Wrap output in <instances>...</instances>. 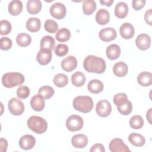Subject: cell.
I'll use <instances>...</instances> for the list:
<instances>
[{
    "label": "cell",
    "mask_w": 152,
    "mask_h": 152,
    "mask_svg": "<svg viewBox=\"0 0 152 152\" xmlns=\"http://www.w3.org/2000/svg\"><path fill=\"white\" fill-rule=\"evenodd\" d=\"M99 38L103 42H108L113 40L117 36L116 31L112 27H106L101 30L99 33Z\"/></svg>",
    "instance_id": "obj_10"
},
{
    "label": "cell",
    "mask_w": 152,
    "mask_h": 152,
    "mask_svg": "<svg viewBox=\"0 0 152 152\" xmlns=\"http://www.w3.org/2000/svg\"><path fill=\"white\" fill-rule=\"evenodd\" d=\"M44 27L45 30L48 33H54L58 30L59 26L55 20H47L44 24Z\"/></svg>",
    "instance_id": "obj_36"
},
{
    "label": "cell",
    "mask_w": 152,
    "mask_h": 152,
    "mask_svg": "<svg viewBox=\"0 0 152 152\" xmlns=\"http://www.w3.org/2000/svg\"><path fill=\"white\" fill-rule=\"evenodd\" d=\"M96 3L93 0H86L83 3V11L86 15L92 14L96 9Z\"/></svg>",
    "instance_id": "obj_31"
},
{
    "label": "cell",
    "mask_w": 152,
    "mask_h": 152,
    "mask_svg": "<svg viewBox=\"0 0 152 152\" xmlns=\"http://www.w3.org/2000/svg\"><path fill=\"white\" fill-rule=\"evenodd\" d=\"M106 56L110 60L118 59L121 54L120 47L116 44H112L107 46L106 50Z\"/></svg>",
    "instance_id": "obj_18"
},
{
    "label": "cell",
    "mask_w": 152,
    "mask_h": 152,
    "mask_svg": "<svg viewBox=\"0 0 152 152\" xmlns=\"http://www.w3.org/2000/svg\"><path fill=\"white\" fill-rule=\"evenodd\" d=\"M77 66V61L74 56H68L64 58L61 62L62 68L66 72H71Z\"/></svg>",
    "instance_id": "obj_13"
},
{
    "label": "cell",
    "mask_w": 152,
    "mask_h": 152,
    "mask_svg": "<svg viewBox=\"0 0 152 152\" xmlns=\"http://www.w3.org/2000/svg\"><path fill=\"white\" fill-rule=\"evenodd\" d=\"M30 94V89L27 86H20L17 90V97L21 99H26Z\"/></svg>",
    "instance_id": "obj_40"
},
{
    "label": "cell",
    "mask_w": 152,
    "mask_h": 152,
    "mask_svg": "<svg viewBox=\"0 0 152 152\" xmlns=\"http://www.w3.org/2000/svg\"><path fill=\"white\" fill-rule=\"evenodd\" d=\"M110 20V15L108 11L105 9H100L96 13V21L100 25L107 24Z\"/></svg>",
    "instance_id": "obj_21"
},
{
    "label": "cell",
    "mask_w": 152,
    "mask_h": 152,
    "mask_svg": "<svg viewBox=\"0 0 152 152\" xmlns=\"http://www.w3.org/2000/svg\"><path fill=\"white\" fill-rule=\"evenodd\" d=\"M113 1L112 0H107V1H100V3L102 5H105L107 7H110L113 4Z\"/></svg>",
    "instance_id": "obj_47"
},
{
    "label": "cell",
    "mask_w": 152,
    "mask_h": 152,
    "mask_svg": "<svg viewBox=\"0 0 152 152\" xmlns=\"http://www.w3.org/2000/svg\"><path fill=\"white\" fill-rule=\"evenodd\" d=\"M24 82V75L17 72H10L5 73L2 77V85L7 88L21 86Z\"/></svg>",
    "instance_id": "obj_3"
},
{
    "label": "cell",
    "mask_w": 152,
    "mask_h": 152,
    "mask_svg": "<svg viewBox=\"0 0 152 152\" xmlns=\"http://www.w3.org/2000/svg\"><path fill=\"white\" fill-rule=\"evenodd\" d=\"M36 144V140L31 135L26 134L22 136L19 140L20 147L25 150L31 149Z\"/></svg>",
    "instance_id": "obj_12"
},
{
    "label": "cell",
    "mask_w": 152,
    "mask_h": 152,
    "mask_svg": "<svg viewBox=\"0 0 152 152\" xmlns=\"http://www.w3.org/2000/svg\"><path fill=\"white\" fill-rule=\"evenodd\" d=\"M72 105L75 110L84 113L90 112L94 106L91 97L88 96H79L75 97Z\"/></svg>",
    "instance_id": "obj_2"
},
{
    "label": "cell",
    "mask_w": 152,
    "mask_h": 152,
    "mask_svg": "<svg viewBox=\"0 0 152 152\" xmlns=\"http://www.w3.org/2000/svg\"><path fill=\"white\" fill-rule=\"evenodd\" d=\"M1 26V31L0 33L1 35H7L10 33L11 30V23L5 20H1L0 22Z\"/></svg>",
    "instance_id": "obj_39"
},
{
    "label": "cell",
    "mask_w": 152,
    "mask_h": 152,
    "mask_svg": "<svg viewBox=\"0 0 152 152\" xmlns=\"http://www.w3.org/2000/svg\"><path fill=\"white\" fill-rule=\"evenodd\" d=\"M151 108H150L148 111L147 112V115H146V117H147V119H148L149 123L150 124H151Z\"/></svg>",
    "instance_id": "obj_48"
},
{
    "label": "cell",
    "mask_w": 152,
    "mask_h": 152,
    "mask_svg": "<svg viewBox=\"0 0 152 152\" xmlns=\"http://www.w3.org/2000/svg\"><path fill=\"white\" fill-rule=\"evenodd\" d=\"M38 93L40 94L44 99H49L53 96L54 90L50 86H44L39 88Z\"/></svg>",
    "instance_id": "obj_35"
},
{
    "label": "cell",
    "mask_w": 152,
    "mask_h": 152,
    "mask_svg": "<svg viewBox=\"0 0 152 152\" xmlns=\"http://www.w3.org/2000/svg\"><path fill=\"white\" fill-rule=\"evenodd\" d=\"M119 33L124 39H130L135 34V29L131 24L129 23H124L120 27Z\"/></svg>",
    "instance_id": "obj_14"
},
{
    "label": "cell",
    "mask_w": 152,
    "mask_h": 152,
    "mask_svg": "<svg viewBox=\"0 0 152 152\" xmlns=\"http://www.w3.org/2000/svg\"><path fill=\"white\" fill-rule=\"evenodd\" d=\"M145 4V0H134L132 2V6L135 10L138 11L142 8L144 7Z\"/></svg>",
    "instance_id": "obj_43"
},
{
    "label": "cell",
    "mask_w": 152,
    "mask_h": 152,
    "mask_svg": "<svg viewBox=\"0 0 152 152\" xmlns=\"http://www.w3.org/2000/svg\"><path fill=\"white\" fill-rule=\"evenodd\" d=\"M0 147H1V151L2 152H5L7 151V146H8V142L4 138H1V143H0Z\"/></svg>",
    "instance_id": "obj_46"
},
{
    "label": "cell",
    "mask_w": 152,
    "mask_h": 152,
    "mask_svg": "<svg viewBox=\"0 0 152 152\" xmlns=\"http://www.w3.org/2000/svg\"><path fill=\"white\" fill-rule=\"evenodd\" d=\"M23 10V4L21 1L14 0L10 2L8 5V12L11 15H18Z\"/></svg>",
    "instance_id": "obj_24"
},
{
    "label": "cell",
    "mask_w": 152,
    "mask_h": 152,
    "mask_svg": "<svg viewBox=\"0 0 152 152\" xmlns=\"http://www.w3.org/2000/svg\"><path fill=\"white\" fill-rule=\"evenodd\" d=\"M9 111L14 115L18 116L24 111V105L22 101L17 98H12L8 104Z\"/></svg>",
    "instance_id": "obj_6"
},
{
    "label": "cell",
    "mask_w": 152,
    "mask_h": 152,
    "mask_svg": "<svg viewBox=\"0 0 152 152\" xmlns=\"http://www.w3.org/2000/svg\"><path fill=\"white\" fill-rule=\"evenodd\" d=\"M53 83L58 87H64L68 83V78L64 74H58L53 78Z\"/></svg>",
    "instance_id": "obj_33"
},
{
    "label": "cell",
    "mask_w": 152,
    "mask_h": 152,
    "mask_svg": "<svg viewBox=\"0 0 152 152\" xmlns=\"http://www.w3.org/2000/svg\"><path fill=\"white\" fill-rule=\"evenodd\" d=\"M26 28L28 31L34 33L38 31L41 27V21L39 18L31 17L27 20Z\"/></svg>",
    "instance_id": "obj_20"
},
{
    "label": "cell",
    "mask_w": 152,
    "mask_h": 152,
    "mask_svg": "<svg viewBox=\"0 0 152 152\" xmlns=\"http://www.w3.org/2000/svg\"><path fill=\"white\" fill-rule=\"evenodd\" d=\"M137 81L140 85L144 87L150 86L152 84V74L150 72H142L137 77Z\"/></svg>",
    "instance_id": "obj_23"
},
{
    "label": "cell",
    "mask_w": 152,
    "mask_h": 152,
    "mask_svg": "<svg viewBox=\"0 0 152 152\" xmlns=\"http://www.w3.org/2000/svg\"><path fill=\"white\" fill-rule=\"evenodd\" d=\"M97 114L102 118L108 116L112 112V106L106 100H102L97 102L96 107Z\"/></svg>",
    "instance_id": "obj_7"
},
{
    "label": "cell",
    "mask_w": 152,
    "mask_h": 152,
    "mask_svg": "<svg viewBox=\"0 0 152 152\" xmlns=\"http://www.w3.org/2000/svg\"><path fill=\"white\" fill-rule=\"evenodd\" d=\"M144 120L140 115H134L129 120V126L135 129H138L142 127Z\"/></svg>",
    "instance_id": "obj_34"
},
{
    "label": "cell",
    "mask_w": 152,
    "mask_h": 152,
    "mask_svg": "<svg viewBox=\"0 0 152 152\" xmlns=\"http://www.w3.org/2000/svg\"><path fill=\"white\" fill-rule=\"evenodd\" d=\"M83 66L86 71L97 74L103 73L106 68L104 60L94 55H88L84 59Z\"/></svg>",
    "instance_id": "obj_1"
},
{
    "label": "cell",
    "mask_w": 152,
    "mask_h": 152,
    "mask_svg": "<svg viewBox=\"0 0 152 152\" xmlns=\"http://www.w3.org/2000/svg\"><path fill=\"white\" fill-rule=\"evenodd\" d=\"M135 43L138 49L142 50H145L151 45V38L147 34H140L136 38Z\"/></svg>",
    "instance_id": "obj_11"
},
{
    "label": "cell",
    "mask_w": 152,
    "mask_h": 152,
    "mask_svg": "<svg viewBox=\"0 0 152 152\" xmlns=\"http://www.w3.org/2000/svg\"><path fill=\"white\" fill-rule=\"evenodd\" d=\"M27 10L30 14H36L42 9V3L39 0H29L27 2Z\"/></svg>",
    "instance_id": "obj_22"
},
{
    "label": "cell",
    "mask_w": 152,
    "mask_h": 152,
    "mask_svg": "<svg viewBox=\"0 0 152 152\" xmlns=\"http://www.w3.org/2000/svg\"><path fill=\"white\" fill-rule=\"evenodd\" d=\"M128 12V7L124 2H118L115 8V15L119 18H124L126 17Z\"/></svg>",
    "instance_id": "obj_25"
},
{
    "label": "cell",
    "mask_w": 152,
    "mask_h": 152,
    "mask_svg": "<svg viewBox=\"0 0 152 152\" xmlns=\"http://www.w3.org/2000/svg\"><path fill=\"white\" fill-rule=\"evenodd\" d=\"M55 45V39L50 36H45L40 40V49L51 50Z\"/></svg>",
    "instance_id": "obj_27"
},
{
    "label": "cell",
    "mask_w": 152,
    "mask_h": 152,
    "mask_svg": "<svg viewBox=\"0 0 152 152\" xmlns=\"http://www.w3.org/2000/svg\"><path fill=\"white\" fill-rule=\"evenodd\" d=\"M128 140L131 144L135 147H142L145 144V138L138 133H131L128 137Z\"/></svg>",
    "instance_id": "obj_28"
},
{
    "label": "cell",
    "mask_w": 152,
    "mask_h": 152,
    "mask_svg": "<svg viewBox=\"0 0 152 152\" xmlns=\"http://www.w3.org/2000/svg\"><path fill=\"white\" fill-rule=\"evenodd\" d=\"M68 47L65 44H58L55 49V53L58 56H64L68 52Z\"/></svg>",
    "instance_id": "obj_41"
},
{
    "label": "cell",
    "mask_w": 152,
    "mask_h": 152,
    "mask_svg": "<svg viewBox=\"0 0 152 152\" xmlns=\"http://www.w3.org/2000/svg\"><path fill=\"white\" fill-rule=\"evenodd\" d=\"M128 97L125 93H121L115 94L113 97V101L117 107H119L124 104L128 101Z\"/></svg>",
    "instance_id": "obj_37"
},
{
    "label": "cell",
    "mask_w": 152,
    "mask_h": 152,
    "mask_svg": "<svg viewBox=\"0 0 152 152\" xmlns=\"http://www.w3.org/2000/svg\"><path fill=\"white\" fill-rule=\"evenodd\" d=\"M70 31L66 28H61L55 34L56 39L60 42H65L70 39Z\"/></svg>",
    "instance_id": "obj_32"
},
{
    "label": "cell",
    "mask_w": 152,
    "mask_h": 152,
    "mask_svg": "<svg viewBox=\"0 0 152 152\" xmlns=\"http://www.w3.org/2000/svg\"><path fill=\"white\" fill-rule=\"evenodd\" d=\"M27 126L32 131L38 134H42L46 131L48 123L42 117L38 116H30L27 120Z\"/></svg>",
    "instance_id": "obj_4"
},
{
    "label": "cell",
    "mask_w": 152,
    "mask_h": 152,
    "mask_svg": "<svg viewBox=\"0 0 152 152\" xmlns=\"http://www.w3.org/2000/svg\"><path fill=\"white\" fill-rule=\"evenodd\" d=\"M12 41L11 40L7 37H3L1 38L0 40V47L2 50H7L11 49L12 47Z\"/></svg>",
    "instance_id": "obj_42"
},
{
    "label": "cell",
    "mask_w": 152,
    "mask_h": 152,
    "mask_svg": "<svg viewBox=\"0 0 152 152\" xmlns=\"http://www.w3.org/2000/svg\"><path fill=\"white\" fill-rule=\"evenodd\" d=\"M109 148L112 152H122L130 151L128 147L124 143L121 138H114L109 143Z\"/></svg>",
    "instance_id": "obj_9"
},
{
    "label": "cell",
    "mask_w": 152,
    "mask_h": 152,
    "mask_svg": "<svg viewBox=\"0 0 152 152\" xmlns=\"http://www.w3.org/2000/svg\"><path fill=\"white\" fill-rule=\"evenodd\" d=\"M86 81L85 75L80 71L76 72L71 76L72 84L76 87L83 86Z\"/></svg>",
    "instance_id": "obj_29"
},
{
    "label": "cell",
    "mask_w": 152,
    "mask_h": 152,
    "mask_svg": "<svg viewBox=\"0 0 152 152\" xmlns=\"http://www.w3.org/2000/svg\"><path fill=\"white\" fill-rule=\"evenodd\" d=\"M52 59V51L49 50L40 49L37 54L36 60L39 64L46 65L48 64Z\"/></svg>",
    "instance_id": "obj_16"
},
{
    "label": "cell",
    "mask_w": 152,
    "mask_h": 152,
    "mask_svg": "<svg viewBox=\"0 0 152 152\" xmlns=\"http://www.w3.org/2000/svg\"><path fill=\"white\" fill-rule=\"evenodd\" d=\"M117 109L118 112L121 114L123 115H128L132 112V103L129 100H128L122 106L117 107Z\"/></svg>",
    "instance_id": "obj_38"
},
{
    "label": "cell",
    "mask_w": 152,
    "mask_h": 152,
    "mask_svg": "<svg viewBox=\"0 0 152 152\" xmlns=\"http://www.w3.org/2000/svg\"><path fill=\"white\" fill-rule=\"evenodd\" d=\"M71 142L74 147L77 148H83L87 145L88 138L84 134H77L72 137Z\"/></svg>",
    "instance_id": "obj_17"
},
{
    "label": "cell",
    "mask_w": 152,
    "mask_h": 152,
    "mask_svg": "<svg viewBox=\"0 0 152 152\" xmlns=\"http://www.w3.org/2000/svg\"><path fill=\"white\" fill-rule=\"evenodd\" d=\"M31 42V36L25 33H21L17 35L16 37V42L17 45L21 47H26L28 46Z\"/></svg>",
    "instance_id": "obj_30"
},
{
    "label": "cell",
    "mask_w": 152,
    "mask_h": 152,
    "mask_svg": "<svg viewBox=\"0 0 152 152\" xmlns=\"http://www.w3.org/2000/svg\"><path fill=\"white\" fill-rule=\"evenodd\" d=\"M31 108L37 112L42 111L45 106V99L39 94L34 95L30 100Z\"/></svg>",
    "instance_id": "obj_15"
},
{
    "label": "cell",
    "mask_w": 152,
    "mask_h": 152,
    "mask_svg": "<svg viewBox=\"0 0 152 152\" xmlns=\"http://www.w3.org/2000/svg\"><path fill=\"white\" fill-rule=\"evenodd\" d=\"M50 13L55 18L61 20L65 17L66 9L63 4L61 2H56L50 6Z\"/></svg>",
    "instance_id": "obj_8"
},
{
    "label": "cell",
    "mask_w": 152,
    "mask_h": 152,
    "mask_svg": "<svg viewBox=\"0 0 152 152\" xmlns=\"http://www.w3.org/2000/svg\"><path fill=\"white\" fill-rule=\"evenodd\" d=\"M128 71V65L124 62H118L116 63L113 67V72L114 74L119 77L125 76Z\"/></svg>",
    "instance_id": "obj_19"
},
{
    "label": "cell",
    "mask_w": 152,
    "mask_h": 152,
    "mask_svg": "<svg viewBox=\"0 0 152 152\" xmlns=\"http://www.w3.org/2000/svg\"><path fill=\"white\" fill-rule=\"evenodd\" d=\"M88 91L93 94H98L103 90V83L97 79H93L89 81L87 85Z\"/></svg>",
    "instance_id": "obj_26"
},
{
    "label": "cell",
    "mask_w": 152,
    "mask_h": 152,
    "mask_svg": "<svg viewBox=\"0 0 152 152\" xmlns=\"http://www.w3.org/2000/svg\"><path fill=\"white\" fill-rule=\"evenodd\" d=\"M84 121L83 118L77 115L69 116L66 121V126L67 129L72 132L78 131L83 127Z\"/></svg>",
    "instance_id": "obj_5"
},
{
    "label": "cell",
    "mask_w": 152,
    "mask_h": 152,
    "mask_svg": "<svg viewBox=\"0 0 152 152\" xmlns=\"http://www.w3.org/2000/svg\"><path fill=\"white\" fill-rule=\"evenodd\" d=\"M90 151L91 152H96V151H99V152H104L105 149L104 146L102 144L97 143L94 144L91 148H90Z\"/></svg>",
    "instance_id": "obj_44"
},
{
    "label": "cell",
    "mask_w": 152,
    "mask_h": 152,
    "mask_svg": "<svg viewBox=\"0 0 152 152\" xmlns=\"http://www.w3.org/2000/svg\"><path fill=\"white\" fill-rule=\"evenodd\" d=\"M144 19L145 22L150 26L152 25V10L149 9L144 14Z\"/></svg>",
    "instance_id": "obj_45"
}]
</instances>
